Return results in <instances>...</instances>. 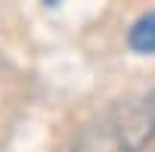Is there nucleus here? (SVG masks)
Listing matches in <instances>:
<instances>
[{"instance_id":"1","label":"nucleus","mask_w":155,"mask_h":152,"mask_svg":"<svg viewBox=\"0 0 155 152\" xmlns=\"http://www.w3.org/2000/svg\"><path fill=\"white\" fill-rule=\"evenodd\" d=\"M155 137V90L121 99L93 118L74 140L71 152H143Z\"/></svg>"},{"instance_id":"2","label":"nucleus","mask_w":155,"mask_h":152,"mask_svg":"<svg viewBox=\"0 0 155 152\" xmlns=\"http://www.w3.org/2000/svg\"><path fill=\"white\" fill-rule=\"evenodd\" d=\"M127 44L137 53H155V12H146L127 31Z\"/></svg>"},{"instance_id":"3","label":"nucleus","mask_w":155,"mask_h":152,"mask_svg":"<svg viewBox=\"0 0 155 152\" xmlns=\"http://www.w3.org/2000/svg\"><path fill=\"white\" fill-rule=\"evenodd\" d=\"M44 3H59V0H44Z\"/></svg>"}]
</instances>
